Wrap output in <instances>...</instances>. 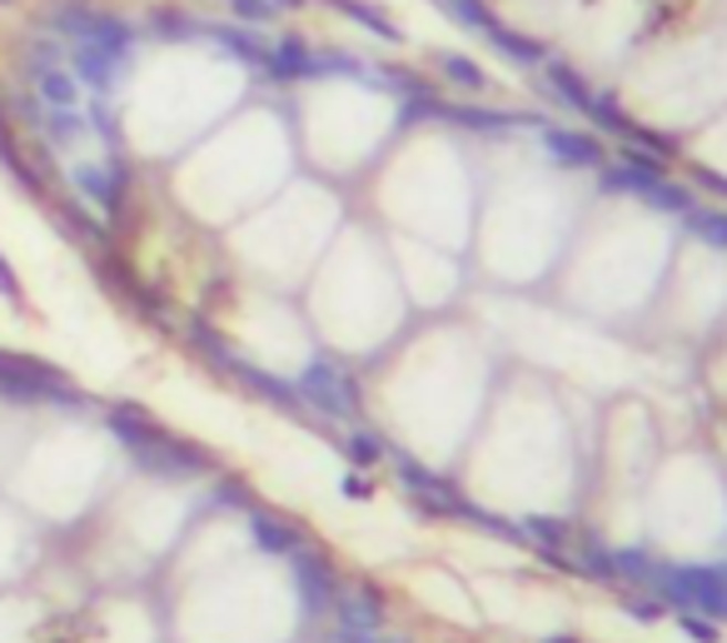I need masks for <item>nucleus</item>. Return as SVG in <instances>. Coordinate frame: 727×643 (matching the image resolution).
<instances>
[{"mask_svg": "<svg viewBox=\"0 0 727 643\" xmlns=\"http://www.w3.org/2000/svg\"><path fill=\"white\" fill-rule=\"evenodd\" d=\"M30 81H35L40 105H50V111H75V105H80L75 75L60 71V65H30Z\"/></svg>", "mask_w": 727, "mask_h": 643, "instance_id": "4468645a", "label": "nucleus"}, {"mask_svg": "<svg viewBox=\"0 0 727 643\" xmlns=\"http://www.w3.org/2000/svg\"><path fill=\"white\" fill-rule=\"evenodd\" d=\"M284 6V11H299V6H309V0H274V11Z\"/></svg>", "mask_w": 727, "mask_h": 643, "instance_id": "ea45409f", "label": "nucleus"}, {"mask_svg": "<svg viewBox=\"0 0 727 643\" xmlns=\"http://www.w3.org/2000/svg\"><path fill=\"white\" fill-rule=\"evenodd\" d=\"M663 175H667V160H657V155L627 145L617 160L598 165V190L603 195H643V190H653Z\"/></svg>", "mask_w": 727, "mask_h": 643, "instance_id": "39448f33", "label": "nucleus"}, {"mask_svg": "<svg viewBox=\"0 0 727 643\" xmlns=\"http://www.w3.org/2000/svg\"><path fill=\"white\" fill-rule=\"evenodd\" d=\"M299 400L309 404V409H319L324 419H339V424H354L359 414H364V404H359V384L349 370H339L334 360H324V354H314V360L304 364V374H299Z\"/></svg>", "mask_w": 727, "mask_h": 643, "instance_id": "7ed1b4c3", "label": "nucleus"}, {"mask_svg": "<svg viewBox=\"0 0 727 643\" xmlns=\"http://www.w3.org/2000/svg\"><path fill=\"white\" fill-rule=\"evenodd\" d=\"M185 330H189V344H195V350H199V354H209V360H215V364H219V370H229V364H235V360H239V354H235V350H229V344H225V334H219V330H215V324H205V320H189V324H185Z\"/></svg>", "mask_w": 727, "mask_h": 643, "instance_id": "cd10ccee", "label": "nucleus"}, {"mask_svg": "<svg viewBox=\"0 0 727 643\" xmlns=\"http://www.w3.org/2000/svg\"><path fill=\"white\" fill-rule=\"evenodd\" d=\"M149 35H159V41H195V35H205V25L185 11L159 6V11H149Z\"/></svg>", "mask_w": 727, "mask_h": 643, "instance_id": "393cba45", "label": "nucleus"}, {"mask_svg": "<svg viewBox=\"0 0 727 643\" xmlns=\"http://www.w3.org/2000/svg\"><path fill=\"white\" fill-rule=\"evenodd\" d=\"M613 569H617V579L623 583H653V569H657V559L647 549H637V543H627V549H613Z\"/></svg>", "mask_w": 727, "mask_h": 643, "instance_id": "bb28decb", "label": "nucleus"}, {"mask_svg": "<svg viewBox=\"0 0 727 643\" xmlns=\"http://www.w3.org/2000/svg\"><path fill=\"white\" fill-rule=\"evenodd\" d=\"M289 563H294V589H299V599H304L309 619H319V613L334 609V593H339L334 563H329L319 549H304V543L289 553Z\"/></svg>", "mask_w": 727, "mask_h": 643, "instance_id": "423d86ee", "label": "nucleus"}, {"mask_svg": "<svg viewBox=\"0 0 727 643\" xmlns=\"http://www.w3.org/2000/svg\"><path fill=\"white\" fill-rule=\"evenodd\" d=\"M438 61V71H444V81H454L458 91H488V71L478 61H468V55H458V51H438L434 55Z\"/></svg>", "mask_w": 727, "mask_h": 643, "instance_id": "5701e85b", "label": "nucleus"}, {"mask_svg": "<svg viewBox=\"0 0 727 643\" xmlns=\"http://www.w3.org/2000/svg\"><path fill=\"white\" fill-rule=\"evenodd\" d=\"M309 61H314V51L299 35H284L279 45H269L264 75H274V81H309Z\"/></svg>", "mask_w": 727, "mask_h": 643, "instance_id": "f3484780", "label": "nucleus"}, {"mask_svg": "<svg viewBox=\"0 0 727 643\" xmlns=\"http://www.w3.org/2000/svg\"><path fill=\"white\" fill-rule=\"evenodd\" d=\"M329 6H334L339 15H349L354 25H364L368 35H378V41H388V45L404 41V31H398V25L388 21V15L378 11V6H368V0H329Z\"/></svg>", "mask_w": 727, "mask_h": 643, "instance_id": "412c9836", "label": "nucleus"}, {"mask_svg": "<svg viewBox=\"0 0 727 643\" xmlns=\"http://www.w3.org/2000/svg\"><path fill=\"white\" fill-rule=\"evenodd\" d=\"M543 71H548V85H553V95L568 105V111H578V115H588V111H593L598 91L583 81V75L573 71V65H563V61H553V55H548V61H543Z\"/></svg>", "mask_w": 727, "mask_h": 643, "instance_id": "2eb2a0df", "label": "nucleus"}, {"mask_svg": "<svg viewBox=\"0 0 727 643\" xmlns=\"http://www.w3.org/2000/svg\"><path fill=\"white\" fill-rule=\"evenodd\" d=\"M538 643H583V639H573V633H548V639H538Z\"/></svg>", "mask_w": 727, "mask_h": 643, "instance_id": "58836bf2", "label": "nucleus"}, {"mask_svg": "<svg viewBox=\"0 0 727 643\" xmlns=\"http://www.w3.org/2000/svg\"><path fill=\"white\" fill-rule=\"evenodd\" d=\"M0 165H6V170H10V180H15L25 195H45V190H40V180H35V170H30V160H25V155H20L15 135H10L6 111H0Z\"/></svg>", "mask_w": 727, "mask_h": 643, "instance_id": "4be33fe9", "label": "nucleus"}, {"mask_svg": "<svg viewBox=\"0 0 727 643\" xmlns=\"http://www.w3.org/2000/svg\"><path fill=\"white\" fill-rule=\"evenodd\" d=\"M488 45H494L498 55H508L513 65H543L548 61V45L543 41H533V35H523V31H513V25H488Z\"/></svg>", "mask_w": 727, "mask_h": 643, "instance_id": "dca6fc26", "label": "nucleus"}, {"mask_svg": "<svg viewBox=\"0 0 727 643\" xmlns=\"http://www.w3.org/2000/svg\"><path fill=\"white\" fill-rule=\"evenodd\" d=\"M129 180V165L120 160V155H110V165H75L70 170V185H75L85 200H95L105 215L120 210V190H125Z\"/></svg>", "mask_w": 727, "mask_h": 643, "instance_id": "1a4fd4ad", "label": "nucleus"}, {"mask_svg": "<svg viewBox=\"0 0 727 643\" xmlns=\"http://www.w3.org/2000/svg\"><path fill=\"white\" fill-rule=\"evenodd\" d=\"M538 145L548 151V160L563 165V170H598L603 165V141L588 131H568V125H543Z\"/></svg>", "mask_w": 727, "mask_h": 643, "instance_id": "0eeeda50", "label": "nucleus"}, {"mask_svg": "<svg viewBox=\"0 0 727 643\" xmlns=\"http://www.w3.org/2000/svg\"><path fill=\"white\" fill-rule=\"evenodd\" d=\"M518 533L533 549H568L573 543V523L558 519V514H528V519H518Z\"/></svg>", "mask_w": 727, "mask_h": 643, "instance_id": "aec40b11", "label": "nucleus"}, {"mask_svg": "<svg viewBox=\"0 0 727 643\" xmlns=\"http://www.w3.org/2000/svg\"><path fill=\"white\" fill-rule=\"evenodd\" d=\"M0 6H10V0H0Z\"/></svg>", "mask_w": 727, "mask_h": 643, "instance_id": "a19ab883", "label": "nucleus"}, {"mask_svg": "<svg viewBox=\"0 0 727 643\" xmlns=\"http://www.w3.org/2000/svg\"><path fill=\"white\" fill-rule=\"evenodd\" d=\"M339 489H344V499H368V494H374V484H368L364 474H344V484H339Z\"/></svg>", "mask_w": 727, "mask_h": 643, "instance_id": "e433bc0d", "label": "nucleus"}, {"mask_svg": "<svg viewBox=\"0 0 727 643\" xmlns=\"http://www.w3.org/2000/svg\"><path fill=\"white\" fill-rule=\"evenodd\" d=\"M683 225L697 235L703 245H713V250L727 255V210H707V205H693V210L683 215Z\"/></svg>", "mask_w": 727, "mask_h": 643, "instance_id": "b1692460", "label": "nucleus"}, {"mask_svg": "<svg viewBox=\"0 0 727 643\" xmlns=\"http://www.w3.org/2000/svg\"><path fill=\"white\" fill-rule=\"evenodd\" d=\"M229 11L239 25H264L274 21V0H229Z\"/></svg>", "mask_w": 727, "mask_h": 643, "instance_id": "72a5a7b5", "label": "nucleus"}, {"mask_svg": "<svg viewBox=\"0 0 727 643\" xmlns=\"http://www.w3.org/2000/svg\"><path fill=\"white\" fill-rule=\"evenodd\" d=\"M673 619H677V629H683L693 643H723V623L703 619V613H673Z\"/></svg>", "mask_w": 727, "mask_h": 643, "instance_id": "2f4dec72", "label": "nucleus"}, {"mask_svg": "<svg viewBox=\"0 0 727 643\" xmlns=\"http://www.w3.org/2000/svg\"><path fill=\"white\" fill-rule=\"evenodd\" d=\"M0 300L15 304V310H25V284H20V274L6 265V255H0Z\"/></svg>", "mask_w": 727, "mask_h": 643, "instance_id": "f704fd0d", "label": "nucleus"}, {"mask_svg": "<svg viewBox=\"0 0 727 643\" xmlns=\"http://www.w3.org/2000/svg\"><path fill=\"white\" fill-rule=\"evenodd\" d=\"M384 449H388V444L378 439L374 429H354L344 439V454H349V464H354V469H374V464L384 459Z\"/></svg>", "mask_w": 727, "mask_h": 643, "instance_id": "c85d7f7f", "label": "nucleus"}, {"mask_svg": "<svg viewBox=\"0 0 727 643\" xmlns=\"http://www.w3.org/2000/svg\"><path fill=\"white\" fill-rule=\"evenodd\" d=\"M647 589L677 613H703L727 623V569L723 563H657Z\"/></svg>", "mask_w": 727, "mask_h": 643, "instance_id": "f03ea898", "label": "nucleus"}, {"mask_svg": "<svg viewBox=\"0 0 727 643\" xmlns=\"http://www.w3.org/2000/svg\"><path fill=\"white\" fill-rule=\"evenodd\" d=\"M334 639H339V643H408V639H388L384 629H374V633H359V629H339Z\"/></svg>", "mask_w": 727, "mask_h": 643, "instance_id": "c9c22d12", "label": "nucleus"}, {"mask_svg": "<svg viewBox=\"0 0 727 643\" xmlns=\"http://www.w3.org/2000/svg\"><path fill=\"white\" fill-rule=\"evenodd\" d=\"M697 185H707V190L727 195V180H723V175H713V170H703V175H697Z\"/></svg>", "mask_w": 727, "mask_h": 643, "instance_id": "4c0bfd02", "label": "nucleus"}, {"mask_svg": "<svg viewBox=\"0 0 727 643\" xmlns=\"http://www.w3.org/2000/svg\"><path fill=\"white\" fill-rule=\"evenodd\" d=\"M438 6H444V11L454 15L464 31H478V35H484L488 25H494V11H488L484 0H438Z\"/></svg>", "mask_w": 727, "mask_h": 643, "instance_id": "c756f323", "label": "nucleus"}, {"mask_svg": "<svg viewBox=\"0 0 727 643\" xmlns=\"http://www.w3.org/2000/svg\"><path fill=\"white\" fill-rule=\"evenodd\" d=\"M573 569L593 583H617V569H613V543H603L593 529H573Z\"/></svg>", "mask_w": 727, "mask_h": 643, "instance_id": "9b49d317", "label": "nucleus"}, {"mask_svg": "<svg viewBox=\"0 0 727 643\" xmlns=\"http://www.w3.org/2000/svg\"><path fill=\"white\" fill-rule=\"evenodd\" d=\"M205 35L209 41H219L225 45L235 61H245L249 71H264V61H269V45L259 41L255 31H239V25H205Z\"/></svg>", "mask_w": 727, "mask_h": 643, "instance_id": "a211bd4d", "label": "nucleus"}, {"mask_svg": "<svg viewBox=\"0 0 727 643\" xmlns=\"http://www.w3.org/2000/svg\"><path fill=\"white\" fill-rule=\"evenodd\" d=\"M70 65H75V75L90 85V91L105 95L110 85H115V71L125 61H115L110 51H100V45H75V55H70Z\"/></svg>", "mask_w": 727, "mask_h": 643, "instance_id": "6ab92c4d", "label": "nucleus"}, {"mask_svg": "<svg viewBox=\"0 0 727 643\" xmlns=\"http://www.w3.org/2000/svg\"><path fill=\"white\" fill-rule=\"evenodd\" d=\"M249 539H255V549L264 553H294L299 543H304V529L289 519H274V514H249Z\"/></svg>", "mask_w": 727, "mask_h": 643, "instance_id": "ddd939ff", "label": "nucleus"}, {"mask_svg": "<svg viewBox=\"0 0 727 643\" xmlns=\"http://www.w3.org/2000/svg\"><path fill=\"white\" fill-rule=\"evenodd\" d=\"M623 609L633 613L637 623H663V619H673V613H667V603L657 599L653 589H647V593H627V599H623Z\"/></svg>", "mask_w": 727, "mask_h": 643, "instance_id": "7c9ffc66", "label": "nucleus"}, {"mask_svg": "<svg viewBox=\"0 0 727 643\" xmlns=\"http://www.w3.org/2000/svg\"><path fill=\"white\" fill-rule=\"evenodd\" d=\"M229 374H235L249 394H259L264 404H274L279 414H289V419H309V404L299 400V390H294V384H284L279 374L259 370V364H249V360H235V364H229Z\"/></svg>", "mask_w": 727, "mask_h": 643, "instance_id": "6e6552de", "label": "nucleus"}, {"mask_svg": "<svg viewBox=\"0 0 727 643\" xmlns=\"http://www.w3.org/2000/svg\"><path fill=\"white\" fill-rule=\"evenodd\" d=\"M110 434H115L120 444H125V454L139 464V469L159 474V479H195V474H209L215 469V459H209L199 444L179 439V434L159 429L155 419H149L139 404H115V409L105 414Z\"/></svg>", "mask_w": 727, "mask_h": 643, "instance_id": "f257e3e1", "label": "nucleus"}, {"mask_svg": "<svg viewBox=\"0 0 727 643\" xmlns=\"http://www.w3.org/2000/svg\"><path fill=\"white\" fill-rule=\"evenodd\" d=\"M50 21H55V31H65L75 45H100V51H110L115 61H129V51H135V31H129L120 15L95 11L85 0H60L55 11H50Z\"/></svg>", "mask_w": 727, "mask_h": 643, "instance_id": "20e7f679", "label": "nucleus"}, {"mask_svg": "<svg viewBox=\"0 0 727 643\" xmlns=\"http://www.w3.org/2000/svg\"><path fill=\"white\" fill-rule=\"evenodd\" d=\"M215 504H219V509L255 514V489H249V484H239V479H225V484L215 489Z\"/></svg>", "mask_w": 727, "mask_h": 643, "instance_id": "473e14b6", "label": "nucleus"}, {"mask_svg": "<svg viewBox=\"0 0 727 643\" xmlns=\"http://www.w3.org/2000/svg\"><path fill=\"white\" fill-rule=\"evenodd\" d=\"M329 613H334L339 629H359V633L384 629V599L374 589H339Z\"/></svg>", "mask_w": 727, "mask_h": 643, "instance_id": "9d476101", "label": "nucleus"}, {"mask_svg": "<svg viewBox=\"0 0 727 643\" xmlns=\"http://www.w3.org/2000/svg\"><path fill=\"white\" fill-rule=\"evenodd\" d=\"M30 115L40 121V135H45V145L50 151H75L80 141L90 135V121L80 111H40V105H30Z\"/></svg>", "mask_w": 727, "mask_h": 643, "instance_id": "f8f14e48", "label": "nucleus"}, {"mask_svg": "<svg viewBox=\"0 0 727 643\" xmlns=\"http://www.w3.org/2000/svg\"><path fill=\"white\" fill-rule=\"evenodd\" d=\"M637 200H643L647 210H663V215H687V210L697 205V200H693V190H687V185H677V180H667V175L653 185V190L637 195Z\"/></svg>", "mask_w": 727, "mask_h": 643, "instance_id": "a878e982", "label": "nucleus"}]
</instances>
